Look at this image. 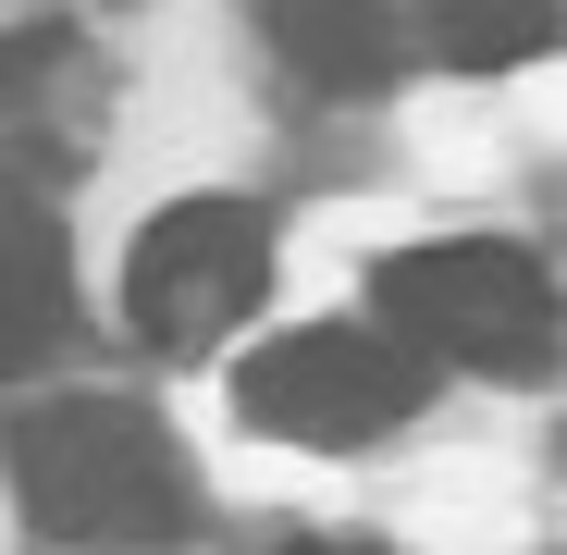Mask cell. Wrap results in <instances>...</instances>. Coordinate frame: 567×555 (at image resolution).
I'll list each match as a JSON object with an SVG mask.
<instances>
[{"mask_svg":"<svg viewBox=\"0 0 567 555\" xmlns=\"http://www.w3.org/2000/svg\"><path fill=\"white\" fill-rule=\"evenodd\" d=\"M284 555H383V543H284Z\"/></svg>","mask_w":567,"mask_h":555,"instance_id":"9","label":"cell"},{"mask_svg":"<svg viewBox=\"0 0 567 555\" xmlns=\"http://www.w3.org/2000/svg\"><path fill=\"white\" fill-rule=\"evenodd\" d=\"M259 285H271V210L259 198H173L124 259V321L161 358H198L259 309Z\"/></svg>","mask_w":567,"mask_h":555,"instance_id":"3","label":"cell"},{"mask_svg":"<svg viewBox=\"0 0 567 555\" xmlns=\"http://www.w3.org/2000/svg\"><path fill=\"white\" fill-rule=\"evenodd\" d=\"M383 321L408 358H456L494 370V383H530L555 358V271L506 235H432L408 259H383Z\"/></svg>","mask_w":567,"mask_h":555,"instance_id":"2","label":"cell"},{"mask_svg":"<svg viewBox=\"0 0 567 555\" xmlns=\"http://www.w3.org/2000/svg\"><path fill=\"white\" fill-rule=\"evenodd\" d=\"M74 333V271H62V235L38 210H0V383H25V370Z\"/></svg>","mask_w":567,"mask_h":555,"instance_id":"6","label":"cell"},{"mask_svg":"<svg viewBox=\"0 0 567 555\" xmlns=\"http://www.w3.org/2000/svg\"><path fill=\"white\" fill-rule=\"evenodd\" d=\"M13 506L62 555H161L185 531V456L124 395H50L13 432Z\"/></svg>","mask_w":567,"mask_h":555,"instance_id":"1","label":"cell"},{"mask_svg":"<svg viewBox=\"0 0 567 555\" xmlns=\"http://www.w3.org/2000/svg\"><path fill=\"white\" fill-rule=\"evenodd\" d=\"M271 62L321 86V100H383V86L408 74V25L383 13V0H247Z\"/></svg>","mask_w":567,"mask_h":555,"instance_id":"5","label":"cell"},{"mask_svg":"<svg viewBox=\"0 0 567 555\" xmlns=\"http://www.w3.org/2000/svg\"><path fill=\"white\" fill-rule=\"evenodd\" d=\"M432 395V370L395 346V333H358V321H309V333H271L247 370H235V408L284 444H370L395 432L408 408Z\"/></svg>","mask_w":567,"mask_h":555,"instance_id":"4","label":"cell"},{"mask_svg":"<svg viewBox=\"0 0 567 555\" xmlns=\"http://www.w3.org/2000/svg\"><path fill=\"white\" fill-rule=\"evenodd\" d=\"M420 50L456 62V74L543 62V50H555V0H432V13H420Z\"/></svg>","mask_w":567,"mask_h":555,"instance_id":"7","label":"cell"},{"mask_svg":"<svg viewBox=\"0 0 567 555\" xmlns=\"http://www.w3.org/2000/svg\"><path fill=\"white\" fill-rule=\"evenodd\" d=\"M62 50H74L62 25H13V38H0V112H13V100H38V86L62 74Z\"/></svg>","mask_w":567,"mask_h":555,"instance_id":"8","label":"cell"}]
</instances>
